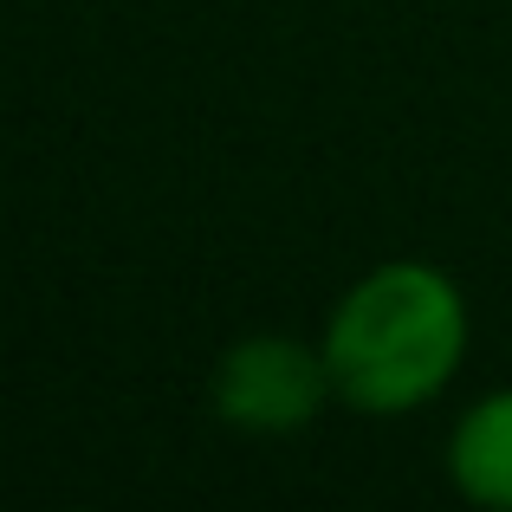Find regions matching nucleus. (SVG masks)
I'll list each match as a JSON object with an SVG mask.
<instances>
[{
  "instance_id": "obj_2",
  "label": "nucleus",
  "mask_w": 512,
  "mask_h": 512,
  "mask_svg": "<svg viewBox=\"0 0 512 512\" xmlns=\"http://www.w3.org/2000/svg\"><path fill=\"white\" fill-rule=\"evenodd\" d=\"M331 389L325 350H305L292 338H247L214 370V415L247 435H286L318 415Z\"/></svg>"
},
{
  "instance_id": "obj_3",
  "label": "nucleus",
  "mask_w": 512,
  "mask_h": 512,
  "mask_svg": "<svg viewBox=\"0 0 512 512\" xmlns=\"http://www.w3.org/2000/svg\"><path fill=\"white\" fill-rule=\"evenodd\" d=\"M454 487L480 506H512V389L487 396L454 428Z\"/></svg>"
},
{
  "instance_id": "obj_1",
  "label": "nucleus",
  "mask_w": 512,
  "mask_h": 512,
  "mask_svg": "<svg viewBox=\"0 0 512 512\" xmlns=\"http://www.w3.org/2000/svg\"><path fill=\"white\" fill-rule=\"evenodd\" d=\"M467 350V305L441 266L389 260L344 292L325 331L331 389L363 415H402L428 402Z\"/></svg>"
}]
</instances>
